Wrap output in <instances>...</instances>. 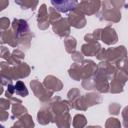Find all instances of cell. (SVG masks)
Wrapping results in <instances>:
<instances>
[{
	"instance_id": "cell-2",
	"label": "cell",
	"mask_w": 128,
	"mask_h": 128,
	"mask_svg": "<svg viewBox=\"0 0 128 128\" xmlns=\"http://www.w3.org/2000/svg\"><path fill=\"white\" fill-rule=\"evenodd\" d=\"M8 91L10 93H16L17 95H20V96H26L28 94V91H27L24 83L21 81H18L14 86H9Z\"/></svg>"
},
{
	"instance_id": "cell-1",
	"label": "cell",
	"mask_w": 128,
	"mask_h": 128,
	"mask_svg": "<svg viewBox=\"0 0 128 128\" xmlns=\"http://www.w3.org/2000/svg\"><path fill=\"white\" fill-rule=\"evenodd\" d=\"M51 4L57 11L67 13L72 11L77 6V0H50Z\"/></svg>"
}]
</instances>
